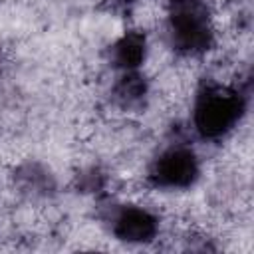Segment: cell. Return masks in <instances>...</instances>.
I'll return each instance as SVG.
<instances>
[{
  "label": "cell",
  "instance_id": "4",
  "mask_svg": "<svg viewBox=\"0 0 254 254\" xmlns=\"http://www.w3.org/2000/svg\"><path fill=\"white\" fill-rule=\"evenodd\" d=\"M107 232L131 246H147L159 242L163 234V214L157 206L143 200H111L101 212Z\"/></svg>",
  "mask_w": 254,
  "mask_h": 254
},
{
  "label": "cell",
  "instance_id": "1",
  "mask_svg": "<svg viewBox=\"0 0 254 254\" xmlns=\"http://www.w3.org/2000/svg\"><path fill=\"white\" fill-rule=\"evenodd\" d=\"M246 109L248 89L200 75L190 97L189 129L202 143H224L240 129Z\"/></svg>",
  "mask_w": 254,
  "mask_h": 254
},
{
  "label": "cell",
  "instance_id": "5",
  "mask_svg": "<svg viewBox=\"0 0 254 254\" xmlns=\"http://www.w3.org/2000/svg\"><path fill=\"white\" fill-rule=\"evenodd\" d=\"M151 50V38L147 32L137 28L123 30L107 48L105 52V64L111 67V71H133V69H145L147 58Z\"/></svg>",
  "mask_w": 254,
  "mask_h": 254
},
{
  "label": "cell",
  "instance_id": "2",
  "mask_svg": "<svg viewBox=\"0 0 254 254\" xmlns=\"http://www.w3.org/2000/svg\"><path fill=\"white\" fill-rule=\"evenodd\" d=\"M161 40L175 58L202 62L218 46L212 0H163Z\"/></svg>",
  "mask_w": 254,
  "mask_h": 254
},
{
  "label": "cell",
  "instance_id": "6",
  "mask_svg": "<svg viewBox=\"0 0 254 254\" xmlns=\"http://www.w3.org/2000/svg\"><path fill=\"white\" fill-rule=\"evenodd\" d=\"M10 187L16 196L30 202L50 200L56 192V175L38 161H26L16 165Z\"/></svg>",
  "mask_w": 254,
  "mask_h": 254
},
{
  "label": "cell",
  "instance_id": "3",
  "mask_svg": "<svg viewBox=\"0 0 254 254\" xmlns=\"http://www.w3.org/2000/svg\"><path fill=\"white\" fill-rule=\"evenodd\" d=\"M202 157L185 139L173 137L147 161L143 181L159 194L190 190L202 177Z\"/></svg>",
  "mask_w": 254,
  "mask_h": 254
}]
</instances>
